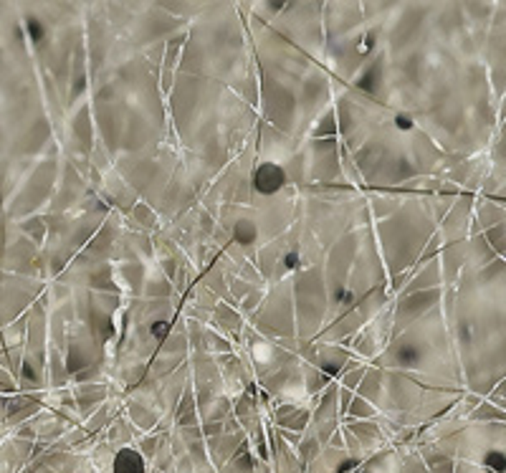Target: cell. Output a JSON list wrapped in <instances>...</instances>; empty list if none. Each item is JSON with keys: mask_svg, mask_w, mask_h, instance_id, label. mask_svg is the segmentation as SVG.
<instances>
[{"mask_svg": "<svg viewBox=\"0 0 506 473\" xmlns=\"http://www.w3.org/2000/svg\"><path fill=\"white\" fill-rule=\"evenodd\" d=\"M284 185H287V172L281 170V165L276 163L258 165L256 175H253V187L261 195H273V192H279Z\"/></svg>", "mask_w": 506, "mask_h": 473, "instance_id": "cell-1", "label": "cell"}, {"mask_svg": "<svg viewBox=\"0 0 506 473\" xmlns=\"http://www.w3.org/2000/svg\"><path fill=\"white\" fill-rule=\"evenodd\" d=\"M114 473H145V461L137 451L132 448H125V451L117 453V458H114Z\"/></svg>", "mask_w": 506, "mask_h": 473, "instance_id": "cell-2", "label": "cell"}, {"mask_svg": "<svg viewBox=\"0 0 506 473\" xmlns=\"http://www.w3.org/2000/svg\"><path fill=\"white\" fill-rule=\"evenodd\" d=\"M235 241L243 243V245L253 243V241H256V225L249 223V221H241L238 225H235Z\"/></svg>", "mask_w": 506, "mask_h": 473, "instance_id": "cell-3", "label": "cell"}, {"mask_svg": "<svg viewBox=\"0 0 506 473\" xmlns=\"http://www.w3.org/2000/svg\"><path fill=\"white\" fill-rule=\"evenodd\" d=\"M168 332H170L168 322H157V324L152 326V334H154V337H157V340H162V337H168Z\"/></svg>", "mask_w": 506, "mask_h": 473, "instance_id": "cell-4", "label": "cell"}, {"mask_svg": "<svg viewBox=\"0 0 506 473\" xmlns=\"http://www.w3.org/2000/svg\"><path fill=\"white\" fill-rule=\"evenodd\" d=\"M395 124H397V129H403V132H408L413 127V119L410 117H405V114H400V117L395 119Z\"/></svg>", "mask_w": 506, "mask_h": 473, "instance_id": "cell-5", "label": "cell"}, {"mask_svg": "<svg viewBox=\"0 0 506 473\" xmlns=\"http://www.w3.org/2000/svg\"><path fill=\"white\" fill-rule=\"evenodd\" d=\"M284 263H287V268H296V266H299V253H296V251L287 253V259H284Z\"/></svg>", "mask_w": 506, "mask_h": 473, "instance_id": "cell-6", "label": "cell"}]
</instances>
